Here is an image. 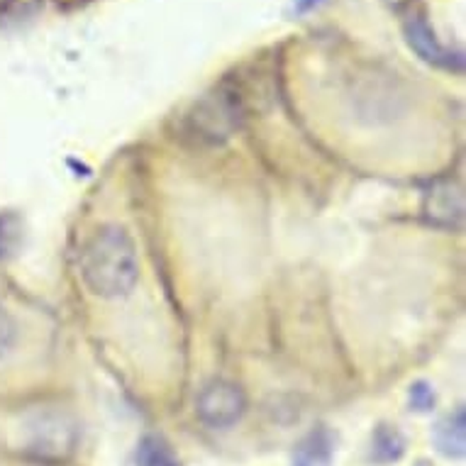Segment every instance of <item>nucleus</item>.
Returning <instances> with one entry per match:
<instances>
[{
    "label": "nucleus",
    "instance_id": "4",
    "mask_svg": "<svg viewBox=\"0 0 466 466\" xmlns=\"http://www.w3.org/2000/svg\"><path fill=\"white\" fill-rule=\"evenodd\" d=\"M245 393L229 381H210L198 393L196 410L208 428L228 430L245 415Z\"/></svg>",
    "mask_w": 466,
    "mask_h": 466
},
{
    "label": "nucleus",
    "instance_id": "11",
    "mask_svg": "<svg viewBox=\"0 0 466 466\" xmlns=\"http://www.w3.org/2000/svg\"><path fill=\"white\" fill-rule=\"evenodd\" d=\"M17 342H20V325L15 315L0 303V364L15 352Z\"/></svg>",
    "mask_w": 466,
    "mask_h": 466
},
{
    "label": "nucleus",
    "instance_id": "6",
    "mask_svg": "<svg viewBox=\"0 0 466 466\" xmlns=\"http://www.w3.org/2000/svg\"><path fill=\"white\" fill-rule=\"evenodd\" d=\"M425 215L435 225L461 228V220H464V196H461V188L457 184H451V181L432 186L428 198H425Z\"/></svg>",
    "mask_w": 466,
    "mask_h": 466
},
{
    "label": "nucleus",
    "instance_id": "1",
    "mask_svg": "<svg viewBox=\"0 0 466 466\" xmlns=\"http://www.w3.org/2000/svg\"><path fill=\"white\" fill-rule=\"evenodd\" d=\"M81 279L98 299H123L139 279L137 249L123 228L106 225L86 239L81 249Z\"/></svg>",
    "mask_w": 466,
    "mask_h": 466
},
{
    "label": "nucleus",
    "instance_id": "9",
    "mask_svg": "<svg viewBox=\"0 0 466 466\" xmlns=\"http://www.w3.org/2000/svg\"><path fill=\"white\" fill-rule=\"evenodd\" d=\"M137 466H181V461L164 437L145 435L137 447Z\"/></svg>",
    "mask_w": 466,
    "mask_h": 466
},
{
    "label": "nucleus",
    "instance_id": "10",
    "mask_svg": "<svg viewBox=\"0 0 466 466\" xmlns=\"http://www.w3.org/2000/svg\"><path fill=\"white\" fill-rule=\"evenodd\" d=\"M403 451H405V440L396 428L381 425V428L376 430L371 457H374L379 464H390V461H398V459L403 457Z\"/></svg>",
    "mask_w": 466,
    "mask_h": 466
},
{
    "label": "nucleus",
    "instance_id": "8",
    "mask_svg": "<svg viewBox=\"0 0 466 466\" xmlns=\"http://www.w3.org/2000/svg\"><path fill=\"white\" fill-rule=\"evenodd\" d=\"M335 454V437L325 428L313 430L303 442L296 447L293 464L296 466H328Z\"/></svg>",
    "mask_w": 466,
    "mask_h": 466
},
{
    "label": "nucleus",
    "instance_id": "7",
    "mask_svg": "<svg viewBox=\"0 0 466 466\" xmlns=\"http://www.w3.org/2000/svg\"><path fill=\"white\" fill-rule=\"evenodd\" d=\"M435 444L444 457L461 459L466 451V415L464 408H457L444 420L437 422Z\"/></svg>",
    "mask_w": 466,
    "mask_h": 466
},
{
    "label": "nucleus",
    "instance_id": "5",
    "mask_svg": "<svg viewBox=\"0 0 466 466\" xmlns=\"http://www.w3.org/2000/svg\"><path fill=\"white\" fill-rule=\"evenodd\" d=\"M403 35L405 42L410 45V49L420 56L422 62L432 64V66L444 71H457V74L464 71V56L459 52H451L450 46H444L437 39L435 30L430 27L428 17L422 15V13H413L405 20Z\"/></svg>",
    "mask_w": 466,
    "mask_h": 466
},
{
    "label": "nucleus",
    "instance_id": "13",
    "mask_svg": "<svg viewBox=\"0 0 466 466\" xmlns=\"http://www.w3.org/2000/svg\"><path fill=\"white\" fill-rule=\"evenodd\" d=\"M410 403H413L415 410H430L435 405V393L425 386V383H418L413 390H410Z\"/></svg>",
    "mask_w": 466,
    "mask_h": 466
},
{
    "label": "nucleus",
    "instance_id": "2",
    "mask_svg": "<svg viewBox=\"0 0 466 466\" xmlns=\"http://www.w3.org/2000/svg\"><path fill=\"white\" fill-rule=\"evenodd\" d=\"M247 113V86L239 78L225 76L196 100L186 117V130L200 145H222L245 125Z\"/></svg>",
    "mask_w": 466,
    "mask_h": 466
},
{
    "label": "nucleus",
    "instance_id": "12",
    "mask_svg": "<svg viewBox=\"0 0 466 466\" xmlns=\"http://www.w3.org/2000/svg\"><path fill=\"white\" fill-rule=\"evenodd\" d=\"M20 232H23V228H20L17 215L0 213V259L15 249L17 242H20Z\"/></svg>",
    "mask_w": 466,
    "mask_h": 466
},
{
    "label": "nucleus",
    "instance_id": "3",
    "mask_svg": "<svg viewBox=\"0 0 466 466\" xmlns=\"http://www.w3.org/2000/svg\"><path fill=\"white\" fill-rule=\"evenodd\" d=\"M78 425L64 410H35L20 422L17 450L39 464H62L76 451Z\"/></svg>",
    "mask_w": 466,
    "mask_h": 466
}]
</instances>
